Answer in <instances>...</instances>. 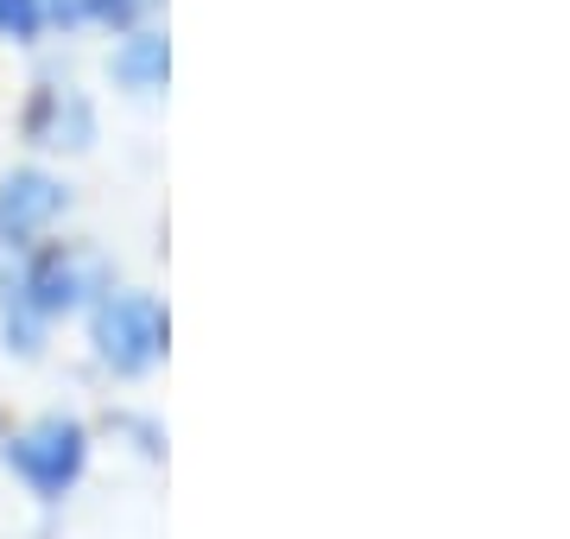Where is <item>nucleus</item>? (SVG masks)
Instances as JSON below:
<instances>
[{
    "label": "nucleus",
    "mask_w": 570,
    "mask_h": 539,
    "mask_svg": "<svg viewBox=\"0 0 570 539\" xmlns=\"http://www.w3.org/2000/svg\"><path fill=\"white\" fill-rule=\"evenodd\" d=\"M108 292V267L102 254L77 248V242H51L20 267V280L7 286V343L20 350H39V336L51 317L82 312Z\"/></svg>",
    "instance_id": "1"
},
{
    "label": "nucleus",
    "mask_w": 570,
    "mask_h": 539,
    "mask_svg": "<svg viewBox=\"0 0 570 539\" xmlns=\"http://www.w3.org/2000/svg\"><path fill=\"white\" fill-rule=\"evenodd\" d=\"M165 336H171V324H165V305L153 292L108 286L96 298V355H102V369L127 374V381L134 374H153L165 362Z\"/></svg>",
    "instance_id": "2"
},
{
    "label": "nucleus",
    "mask_w": 570,
    "mask_h": 539,
    "mask_svg": "<svg viewBox=\"0 0 570 539\" xmlns=\"http://www.w3.org/2000/svg\"><path fill=\"white\" fill-rule=\"evenodd\" d=\"M7 463L39 501H63L89 463V432L77 419H39L20 438H7Z\"/></svg>",
    "instance_id": "3"
},
{
    "label": "nucleus",
    "mask_w": 570,
    "mask_h": 539,
    "mask_svg": "<svg viewBox=\"0 0 570 539\" xmlns=\"http://www.w3.org/2000/svg\"><path fill=\"white\" fill-rule=\"evenodd\" d=\"M26 134L39 146H89L96 140V108L77 84H39V96L26 108Z\"/></svg>",
    "instance_id": "4"
},
{
    "label": "nucleus",
    "mask_w": 570,
    "mask_h": 539,
    "mask_svg": "<svg viewBox=\"0 0 570 539\" xmlns=\"http://www.w3.org/2000/svg\"><path fill=\"white\" fill-rule=\"evenodd\" d=\"M70 204V190L58 178H45V171H13L7 185H0V228L13 235V242H32L39 228H51Z\"/></svg>",
    "instance_id": "5"
},
{
    "label": "nucleus",
    "mask_w": 570,
    "mask_h": 539,
    "mask_svg": "<svg viewBox=\"0 0 570 539\" xmlns=\"http://www.w3.org/2000/svg\"><path fill=\"white\" fill-rule=\"evenodd\" d=\"M115 77H121L134 96H153L165 84V39L159 32H127L115 45Z\"/></svg>",
    "instance_id": "6"
},
{
    "label": "nucleus",
    "mask_w": 570,
    "mask_h": 539,
    "mask_svg": "<svg viewBox=\"0 0 570 539\" xmlns=\"http://www.w3.org/2000/svg\"><path fill=\"white\" fill-rule=\"evenodd\" d=\"M45 0H0V39H39Z\"/></svg>",
    "instance_id": "7"
}]
</instances>
